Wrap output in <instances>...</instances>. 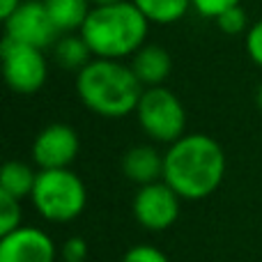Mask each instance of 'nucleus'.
<instances>
[{
	"instance_id": "f257e3e1",
	"label": "nucleus",
	"mask_w": 262,
	"mask_h": 262,
	"mask_svg": "<svg viewBox=\"0 0 262 262\" xmlns=\"http://www.w3.org/2000/svg\"><path fill=\"white\" fill-rule=\"evenodd\" d=\"M226 175L223 147L205 134H186L163 154V182L184 200L212 195Z\"/></svg>"
},
{
	"instance_id": "f03ea898",
	"label": "nucleus",
	"mask_w": 262,
	"mask_h": 262,
	"mask_svg": "<svg viewBox=\"0 0 262 262\" xmlns=\"http://www.w3.org/2000/svg\"><path fill=\"white\" fill-rule=\"evenodd\" d=\"M145 88L122 60L92 58L76 74V92L83 106L101 118L118 120L136 113Z\"/></svg>"
},
{
	"instance_id": "7ed1b4c3",
	"label": "nucleus",
	"mask_w": 262,
	"mask_h": 262,
	"mask_svg": "<svg viewBox=\"0 0 262 262\" xmlns=\"http://www.w3.org/2000/svg\"><path fill=\"white\" fill-rule=\"evenodd\" d=\"M149 21L131 0L92 7L78 32L95 58L122 60L145 46Z\"/></svg>"
},
{
	"instance_id": "20e7f679",
	"label": "nucleus",
	"mask_w": 262,
	"mask_h": 262,
	"mask_svg": "<svg viewBox=\"0 0 262 262\" xmlns=\"http://www.w3.org/2000/svg\"><path fill=\"white\" fill-rule=\"evenodd\" d=\"M30 200L46 221L67 223L81 216L88 203V193L85 184L76 172H72L69 168H58V170L37 172Z\"/></svg>"
},
{
	"instance_id": "39448f33",
	"label": "nucleus",
	"mask_w": 262,
	"mask_h": 262,
	"mask_svg": "<svg viewBox=\"0 0 262 262\" xmlns=\"http://www.w3.org/2000/svg\"><path fill=\"white\" fill-rule=\"evenodd\" d=\"M136 118L145 134L157 143L172 145L180 140L186 127V111L175 92L168 88H145L136 106Z\"/></svg>"
},
{
	"instance_id": "423d86ee",
	"label": "nucleus",
	"mask_w": 262,
	"mask_h": 262,
	"mask_svg": "<svg viewBox=\"0 0 262 262\" xmlns=\"http://www.w3.org/2000/svg\"><path fill=\"white\" fill-rule=\"evenodd\" d=\"M0 55H3L5 81L14 92L35 95L44 88L46 76H49V64H46L41 49L5 37L0 44Z\"/></svg>"
},
{
	"instance_id": "0eeeda50",
	"label": "nucleus",
	"mask_w": 262,
	"mask_h": 262,
	"mask_svg": "<svg viewBox=\"0 0 262 262\" xmlns=\"http://www.w3.org/2000/svg\"><path fill=\"white\" fill-rule=\"evenodd\" d=\"M60 30L49 16L41 0H23L9 18H5V37L35 49H49L58 44Z\"/></svg>"
},
{
	"instance_id": "6e6552de",
	"label": "nucleus",
	"mask_w": 262,
	"mask_h": 262,
	"mask_svg": "<svg viewBox=\"0 0 262 262\" xmlns=\"http://www.w3.org/2000/svg\"><path fill=\"white\" fill-rule=\"evenodd\" d=\"M180 200L182 198L166 182L145 184L134 198V216L147 230H166L180 216Z\"/></svg>"
},
{
	"instance_id": "1a4fd4ad",
	"label": "nucleus",
	"mask_w": 262,
	"mask_h": 262,
	"mask_svg": "<svg viewBox=\"0 0 262 262\" xmlns=\"http://www.w3.org/2000/svg\"><path fill=\"white\" fill-rule=\"evenodd\" d=\"M78 134L69 124L55 122L49 124L37 134L32 143V161L39 170H58V168H69V163L78 154Z\"/></svg>"
},
{
	"instance_id": "9d476101",
	"label": "nucleus",
	"mask_w": 262,
	"mask_h": 262,
	"mask_svg": "<svg viewBox=\"0 0 262 262\" xmlns=\"http://www.w3.org/2000/svg\"><path fill=\"white\" fill-rule=\"evenodd\" d=\"M0 262H55V246L37 228H18L0 239Z\"/></svg>"
},
{
	"instance_id": "9b49d317",
	"label": "nucleus",
	"mask_w": 262,
	"mask_h": 262,
	"mask_svg": "<svg viewBox=\"0 0 262 262\" xmlns=\"http://www.w3.org/2000/svg\"><path fill=\"white\" fill-rule=\"evenodd\" d=\"M122 172L140 186L154 184L163 177V154H159L152 145H136L124 152Z\"/></svg>"
},
{
	"instance_id": "f8f14e48",
	"label": "nucleus",
	"mask_w": 262,
	"mask_h": 262,
	"mask_svg": "<svg viewBox=\"0 0 262 262\" xmlns=\"http://www.w3.org/2000/svg\"><path fill=\"white\" fill-rule=\"evenodd\" d=\"M131 72L136 74V78L140 81L143 88H157L170 76V55L166 49L157 44H145L138 53L131 60Z\"/></svg>"
},
{
	"instance_id": "ddd939ff",
	"label": "nucleus",
	"mask_w": 262,
	"mask_h": 262,
	"mask_svg": "<svg viewBox=\"0 0 262 262\" xmlns=\"http://www.w3.org/2000/svg\"><path fill=\"white\" fill-rule=\"evenodd\" d=\"M60 32L81 30L92 9L90 0H41Z\"/></svg>"
},
{
	"instance_id": "4468645a",
	"label": "nucleus",
	"mask_w": 262,
	"mask_h": 262,
	"mask_svg": "<svg viewBox=\"0 0 262 262\" xmlns=\"http://www.w3.org/2000/svg\"><path fill=\"white\" fill-rule=\"evenodd\" d=\"M37 182V172L23 161H7L0 172V193H7L16 200L30 198Z\"/></svg>"
},
{
	"instance_id": "2eb2a0df",
	"label": "nucleus",
	"mask_w": 262,
	"mask_h": 262,
	"mask_svg": "<svg viewBox=\"0 0 262 262\" xmlns=\"http://www.w3.org/2000/svg\"><path fill=\"white\" fill-rule=\"evenodd\" d=\"M149 23L170 26L177 23L191 7V0H131Z\"/></svg>"
},
{
	"instance_id": "dca6fc26",
	"label": "nucleus",
	"mask_w": 262,
	"mask_h": 262,
	"mask_svg": "<svg viewBox=\"0 0 262 262\" xmlns=\"http://www.w3.org/2000/svg\"><path fill=\"white\" fill-rule=\"evenodd\" d=\"M92 58H95V55H92L90 46L85 44V39L81 37V32H78V35L62 37V39H58V44H55V60L60 62V67L72 69V72H76V74L81 72Z\"/></svg>"
},
{
	"instance_id": "f3484780",
	"label": "nucleus",
	"mask_w": 262,
	"mask_h": 262,
	"mask_svg": "<svg viewBox=\"0 0 262 262\" xmlns=\"http://www.w3.org/2000/svg\"><path fill=\"white\" fill-rule=\"evenodd\" d=\"M18 228H21V200L0 193V235L5 237Z\"/></svg>"
},
{
	"instance_id": "a211bd4d",
	"label": "nucleus",
	"mask_w": 262,
	"mask_h": 262,
	"mask_svg": "<svg viewBox=\"0 0 262 262\" xmlns=\"http://www.w3.org/2000/svg\"><path fill=\"white\" fill-rule=\"evenodd\" d=\"M242 0H191V7L200 14V16H207L216 21L223 12L232 7H239Z\"/></svg>"
},
{
	"instance_id": "6ab92c4d",
	"label": "nucleus",
	"mask_w": 262,
	"mask_h": 262,
	"mask_svg": "<svg viewBox=\"0 0 262 262\" xmlns=\"http://www.w3.org/2000/svg\"><path fill=\"white\" fill-rule=\"evenodd\" d=\"M216 26L221 28V32L226 35H239V32L246 30V12L239 7H232L228 12H223L221 16L216 18Z\"/></svg>"
},
{
	"instance_id": "aec40b11",
	"label": "nucleus",
	"mask_w": 262,
	"mask_h": 262,
	"mask_svg": "<svg viewBox=\"0 0 262 262\" xmlns=\"http://www.w3.org/2000/svg\"><path fill=\"white\" fill-rule=\"evenodd\" d=\"M122 262H170V260H168L159 249H154V246L138 244L124 253Z\"/></svg>"
},
{
	"instance_id": "412c9836",
	"label": "nucleus",
	"mask_w": 262,
	"mask_h": 262,
	"mask_svg": "<svg viewBox=\"0 0 262 262\" xmlns=\"http://www.w3.org/2000/svg\"><path fill=\"white\" fill-rule=\"evenodd\" d=\"M246 53L258 67H262V18L246 32Z\"/></svg>"
},
{
	"instance_id": "4be33fe9",
	"label": "nucleus",
	"mask_w": 262,
	"mask_h": 262,
	"mask_svg": "<svg viewBox=\"0 0 262 262\" xmlns=\"http://www.w3.org/2000/svg\"><path fill=\"white\" fill-rule=\"evenodd\" d=\"M23 0H0V18H9L14 12L18 9V5H21Z\"/></svg>"
},
{
	"instance_id": "5701e85b",
	"label": "nucleus",
	"mask_w": 262,
	"mask_h": 262,
	"mask_svg": "<svg viewBox=\"0 0 262 262\" xmlns=\"http://www.w3.org/2000/svg\"><path fill=\"white\" fill-rule=\"evenodd\" d=\"M92 7H104V5H115V3H124V0H90Z\"/></svg>"
},
{
	"instance_id": "b1692460",
	"label": "nucleus",
	"mask_w": 262,
	"mask_h": 262,
	"mask_svg": "<svg viewBox=\"0 0 262 262\" xmlns=\"http://www.w3.org/2000/svg\"><path fill=\"white\" fill-rule=\"evenodd\" d=\"M258 106L262 108V85H260V90H258Z\"/></svg>"
}]
</instances>
